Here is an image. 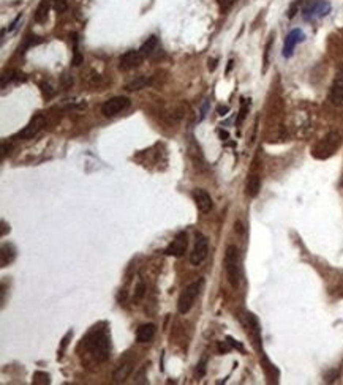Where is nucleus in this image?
<instances>
[{"label": "nucleus", "instance_id": "nucleus-1", "mask_svg": "<svg viewBox=\"0 0 343 385\" xmlns=\"http://www.w3.org/2000/svg\"><path fill=\"white\" fill-rule=\"evenodd\" d=\"M84 349L92 355L95 362H106L111 355V341L106 328L94 327L90 332L82 338Z\"/></svg>", "mask_w": 343, "mask_h": 385}, {"label": "nucleus", "instance_id": "nucleus-2", "mask_svg": "<svg viewBox=\"0 0 343 385\" xmlns=\"http://www.w3.org/2000/svg\"><path fill=\"white\" fill-rule=\"evenodd\" d=\"M225 270L229 284L234 289L240 284V253L236 245H229L225 253Z\"/></svg>", "mask_w": 343, "mask_h": 385}, {"label": "nucleus", "instance_id": "nucleus-3", "mask_svg": "<svg viewBox=\"0 0 343 385\" xmlns=\"http://www.w3.org/2000/svg\"><path fill=\"white\" fill-rule=\"evenodd\" d=\"M202 288H204V278H199L196 281L190 283L188 286L182 290L179 301H177V311L180 314L190 313V309L193 308L194 301H196V298L199 297Z\"/></svg>", "mask_w": 343, "mask_h": 385}, {"label": "nucleus", "instance_id": "nucleus-4", "mask_svg": "<svg viewBox=\"0 0 343 385\" xmlns=\"http://www.w3.org/2000/svg\"><path fill=\"white\" fill-rule=\"evenodd\" d=\"M339 145H340V134L337 131H331V133H328L326 136H324L317 145H315L312 153H313L315 158L324 160V158H329L331 155L336 153V150L339 149Z\"/></svg>", "mask_w": 343, "mask_h": 385}, {"label": "nucleus", "instance_id": "nucleus-5", "mask_svg": "<svg viewBox=\"0 0 343 385\" xmlns=\"http://www.w3.org/2000/svg\"><path fill=\"white\" fill-rule=\"evenodd\" d=\"M207 253H209V240L207 237L201 234V232H196V235H194V248L190 254V262L193 265H199L202 264L204 261H206L207 258Z\"/></svg>", "mask_w": 343, "mask_h": 385}, {"label": "nucleus", "instance_id": "nucleus-6", "mask_svg": "<svg viewBox=\"0 0 343 385\" xmlns=\"http://www.w3.org/2000/svg\"><path fill=\"white\" fill-rule=\"evenodd\" d=\"M128 106H130V99L127 96H114L105 101V104L101 106V112H103L105 117H114L119 112L125 111Z\"/></svg>", "mask_w": 343, "mask_h": 385}, {"label": "nucleus", "instance_id": "nucleus-7", "mask_svg": "<svg viewBox=\"0 0 343 385\" xmlns=\"http://www.w3.org/2000/svg\"><path fill=\"white\" fill-rule=\"evenodd\" d=\"M329 99L334 106H343V65L339 67L329 90Z\"/></svg>", "mask_w": 343, "mask_h": 385}, {"label": "nucleus", "instance_id": "nucleus-8", "mask_svg": "<svg viewBox=\"0 0 343 385\" xmlns=\"http://www.w3.org/2000/svg\"><path fill=\"white\" fill-rule=\"evenodd\" d=\"M187 245H188L187 234L182 231V232H179L177 235H175L174 240L168 245V248L165 250V254L172 256V258H180V256H183L185 250H187Z\"/></svg>", "mask_w": 343, "mask_h": 385}, {"label": "nucleus", "instance_id": "nucleus-9", "mask_svg": "<svg viewBox=\"0 0 343 385\" xmlns=\"http://www.w3.org/2000/svg\"><path fill=\"white\" fill-rule=\"evenodd\" d=\"M44 125H46V118L43 115H35L32 120L27 123V126H24V130L17 133V137H19V139H32V137H35L43 130Z\"/></svg>", "mask_w": 343, "mask_h": 385}, {"label": "nucleus", "instance_id": "nucleus-10", "mask_svg": "<svg viewBox=\"0 0 343 385\" xmlns=\"http://www.w3.org/2000/svg\"><path fill=\"white\" fill-rule=\"evenodd\" d=\"M143 59H144V56L141 54V51L138 49V51H127L124 56H120V59H119V67H120V70H132V68H136V67H140L141 63H143Z\"/></svg>", "mask_w": 343, "mask_h": 385}, {"label": "nucleus", "instance_id": "nucleus-11", "mask_svg": "<svg viewBox=\"0 0 343 385\" xmlns=\"http://www.w3.org/2000/svg\"><path fill=\"white\" fill-rule=\"evenodd\" d=\"M191 196H193L194 202H196V207H198V210H199L201 213H209L210 210H212V207H214L212 197H210V194H209L207 191H204L201 188H196V190H193Z\"/></svg>", "mask_w": 343, "mask_h": 385}, {"label": "nucleus", "instance_id": "nucleus-12", "mask_svg": "<svg viewBox=\"0 0 343 385\" xmlns=\"http://www.w3.org/2000/svg\"><path fill=\"white\" fill-rule=\"evenodd\" d=\"M301 41H304V33H302V30H299V29L291 30V32L288 33V36H286V40H285V46H283V57H286V59L291 57V56H293V52H294L296 44L301 43Z\"/></svg>", "mask_w": 343, "mask_h": 385}, {"label": "nucleus", "instance_id": "nucleus-13", "mask_svg": "<svg viewBox=\"0 0 343 385\" xmlns=\"http://www.w3.org/2000/svg\"><path fill=\"white\" fill-rule=\"evenodd\" d=\"M247 327H248V332L252 335V340L255 341L258 349H261V328H259V322L255 314L252 313H247Z\"/></svg>", "mask_w": 343, "mask_h": 385}, {"label": "nucleus", "instance_id": "nucleus-14", "mask_svg": "<svg viewBox=\"0 0 343 385\" xmlns=\"http://www.w3.org/2000/svg\"><path fill=\"white\" fill-rule=\"evenodd\" d=\"M155 332H157V327L154 324L141 325L140 328H138V332H136L138 343H149V341H152L154 336H155Z\"/></svg>", "mask_w": 343, "mask_h": 385}, {"label": "nucleus", "instance_id": "nucleus-15", "mask_svg": "<svg viewBox=\"0 0 343 385\" xmlns=\"http://www.w3.org/2000/svg\"><path fill=\"white\" fill-rule=\"evenodd\" d=\"M51 2L52 0H41L38 8L35 10V22L38 24H43L46 22V19H48V13H49V8H51Z\"/></svg>", "mask_w": 343, "mask_h": 385}, {"label": "nucleus", "instance_id": "nucleus-16", "mask_svg": "<svg viewBox=\"0 0 343 385\" xmlns=\"http://www.w3.org/2000/svg\"><path fill=\"white\" fill-rule=\"evenodd\" d=\"M259 190H261V179H259L258 174H253V176H250L247 182V194L250 197H256Z\"/></svg>", "mask_w": 343, "mask_h": 385}, {"label": "nucleus", "instance_id": "nucleus-17", "mask_svg": "<svg viewBox=\"0 0 343 385\" xmlns=\"http://www.w3.org/2000/svg\"><path fill=\"white\" fill-rule=\"evenodd\" d=\"M157 48H159V38H157L155 35H152V36H149V38H147L143 43L140 51H141V54H143L144 57H149L151 54H154V51H157Z\"/></svg>", "mask_w": 343, "mask_h": 385}, {"label": "nucleus", "instance_id": "nucleus-18", "mask_svg": "<svg viewBox=\"0 0 343 385\" xmlns=\"http://www.w3.org/2000/svg\"><path fill=\"white\" fill-rule=\"evenodd\" d=\"M151 84H152V78L140 76V78H136L135 81L130 82V84L127 86V90H128V92H138V90H141V89H144V87H147V86H151Z\"/></svg>", "mask_w": 343, "mask_h": 385}, {"label": "nucleus", "instance_id": "nucleus-19", "mask_svg": "<svg viewBox=\"0 0 343 385\" xmlns=\"http://www.w3.org/2000/svg\"><path fill=\"white\" fill-rule=\"evenodd\" d=\"M16 258V250L13 245H3L2 246V267H6L8 264H11Z\"/></svg>", "mask_w": 343, "mask_h": 385}, {"label": "nucleus", "instance_id": "nucleus-20", "mask_svg": "<svg viewBox=\"0 0 343 385\" xmlns=\"http://www.w3.org/2000/svg\"><path fill=\"white\" fill-rule=\"evenodd\" d=\"M130 373H132V363H124V365H120L119 368L114 371L113 378H114L116 382H124L130 376Z\"/></svg>", "mask_w": 343, "mask_h": 385}, {"label": "nucleus", "instance_id": "nucleus-21", "mask_svg": "<svg viewBox=\"0 0 343 385\" xmlns=\"http://www.w3.org/2000/svg\"><path fill=\"white\" fill-rule=\"evenodd\" d=\"M40 43H43V40L40 38V36H36V35H29V36H27V38H25L24 48H22V51H21V52H24L25 49H29V48H32V46L40 44Z\"/></svg>", "mask_w": 343, "mask_h": 385}, {"label": "nucleus", "instance_id": "nucleus-22", "mask_svg": "<svg viewBox=\"0 0 343 385\" xmlns=\"http://www.w3.org/2000/svg\"><path fill=\"white\" fill-rule=\"evenodd\" d=\"M248 107H250V99L247 101V99H242V107H240V111H239V117H237V125H240L244 122V118L247 117V114H248Z\"/></svg>", "mask_w": 343, "mask_h": 385}, {"label": "nucleus", "instance_id": "nucleus-23", "mask_svg": "<svg viewBox=\"0 0 343 385\" xmlns=\"http://www.w3.org/2000/svg\"><path fill=\"white\" fill-rule=\"evenodd\" d=\"M52 3H54L55 11H57L59 14L65 13L67 11V8H68V0H52Z\"/></svg>", "mask_w": 343, "mask_h": 385}, {"label": "nucleus", "instance_id": "nucleus-24", "mask_svg": "<svg viewBox=\"0 0 343 385\" xmlns=\"http://www.w3.org/2000/svg\"><path fill=\"white\" fill-rule=\"evenodd\" d=\"M33 384H49V374L36 371L33 374Z\"/></svg>", "mask_w": 343, "mask_h": 385}, {"label": "nucleus", "instance_id": "nucleus-25", "mask_svg": "<svg viewBox=\"0 0 343 385\" xmlns=\"http://www.w3.org/2000/svg\"><path fill=\"white\" fill-rule=\"evenodd\" d=\"M73 336V332L70 330V332L63 336V340H62V344H60V349H59V354H57V359L60 360L62 357H63V352H65V349H67V346H68V341H70V338Z\"/></svg>", "mask_w": 343, "mask_h": 385}, {"label": "nucleus", "instance_id": "nucleus-26", "mask_svg": "<svg viewBox=\"0 0 343 385\" xmlns=\"http://www.w3.org/2000/svg\"><path fill=\"white\" fill-rule=\"evenodd\" d=\"M217 3H218V6H220V11H221V13H226L229 8L236 3V0H217Z\"/></svg>", "mask_w": 343, "mask_h": 385}, {"label": "nucleus", "instance_id": "nucleus-27", "mask_svg": "<svg viewBox=\"0 0 343 385\" xmlns=\"http://www.w3.org/2000/svg\"><path fill=\"white\" fill-rule=\"evenodd\" d=\"M144 290H146L144 281H143V280H140V283H138V286H136V294H135L136 300H140V298H143V297H144Z\"/></svg>", "mask_w": 343, "mask_h": 385}, {"label": "nucleus", "instance_id": "nucleus-28", "mask_svg": "<svg viewBox=\"0 0 343 385\" xmlns=\"http://www.w3.org/2000/svg\"><path fill=\"white\" fill-rule=\"evenodd\" d=\"M271 46H272V38L269 40V43H267V46H266V52H264V68H263V71H266V70H267V65H269V52H271Z\"/></svg>", "mask_w": 343, "mask_h": 385}, {"label": "nucleus", "instance_id": "nucleus-29", "mask_svg": "<svg viewBox=\"0 0 343 385\" xmlns=\"http://www.w3.org/2000/svg\"><path fill=\"white\" fill-rule=\"evenodd\" d=\"M231 346L229 343H228V340L226 341H223V343H218V351H220V354H226V352H229L231 351Z\"/></svg>", "mask_w": 343, "mask_h": 385}, {"label": "nucleus", "instance_id": "nucleus-30", "mask_svg": "<svg viewBox=\"0 0 343 385\" xmlns=\"http://www.w3.org/2000/svg\"><path fill=\"white\" fill-rule=\"evenodd\" d=\"M13 75H16V73H14L13 70H10L8 73H3V76H2V87H5V86H6V81L10 82V81L13 79Z\"/></svg>", "mask_w": 343, "mask_h": 385}, {"label": "nucleus", "instance_id": "nucleus-31", "mask_svg": "<svg viewBox=\"0 0 343 385\" xmlns=\"http://www.w3.org/2000/svg\"><path fill=\"white\" fill-rule=\"evenodd\" d=\"M207 111H209V101L206 99V101H204V103H202V106H201V115H199V120H202V118L207 115Z\"/></svg>", "mask_w": 343, "mask_h": 385}, {"label": "nucleus", "instance_id": "nucleus-32", "mask_svg": "<svg viewBox=\"0 0 343 385\" xmlns=\"http://www.w3.org/2000/svg\"><path fill=\"white\" fill-rule=\"evenodd\" d=\"M204 365H206V359H202V360H201V363L198 365V368H199V371L196 370L198 378H202V376H204V373H206V366H204Z\"/></svg>", "mask_w": 343, "mask_h": 385}, {"label": "nucleus", "instance_id": "nucleus-33", "mask_svg": "<svg viewBox=\"0 0 343 385\" xmlns=\"http://www.w3.org/2000/svg\"><path fill=\"white\" fill-rule=\"evenodd\" d=\"M226 340H228V343L231 344V346H233V347H236V349H239V351H244V347H242V344H240V343H237V341H234L233 340V338H226Z\"/></svg>", "mask_w": 343, "mask_h": 385}, {"label": "nucleus", "instance_id": "nucleus-34", "mask_svg": "<svg viewBox=\"0 0 343 385\" xmlns=\"http://www.w3.org/2000/svg\"><path fill=\"white\" fill-rule=\"evenodd\" d=\"M21 17H22V14H19V16H17V17H16V19H14V21L11 22V25H10V27H8V32H11V30H14V29H16V25H17V22H19V21H21Z\"/></svg>", "mask_w": 343, "mask_h": 385}, {"label": "nucleus", "instance_id": "nucleus-35", "mask_svg": "<svg viewBox=\"0 0 343 385\" xmlns=\"http://www.w3.org/2000/svg\"><path fill=\"white\" fill-rule=\"evenodd\" d=\"M217 111H218L220 115H226V114L229 112V107H228V106H218Z\"/></svg>", "mask_w": 343, "mask_h": 385}, {"label": "nucleus", "instance_id": "nucleus-36", "mask_svg": "<svg viewBox=\"0 0 343 385\" xmlns=\"http://www.w3.org/2000/svg\"><path fill=\"white\" fill-rule=\"evenodd\" d=\"M215 68H217V59L209 60V70H210V71H214Z\"/></svg>", "mask_w": 343, "mask_h": 385}, {"label": "nucleus", "instance_id": "nucleus-37", "mask_svg": "<svg viewBox=\"0 0 343 385\" xmlns=\"http://www.w3.org/2000/svg\"><path fill=\"white\" fill-rule=\"evenodd\" d=\"M228 136H229V134H228L226 131H221V130H220V137H221V139L226 141V139H228Z\"/></svg>", "mask_w": 343, "mask_h": 385}]
</instances>
